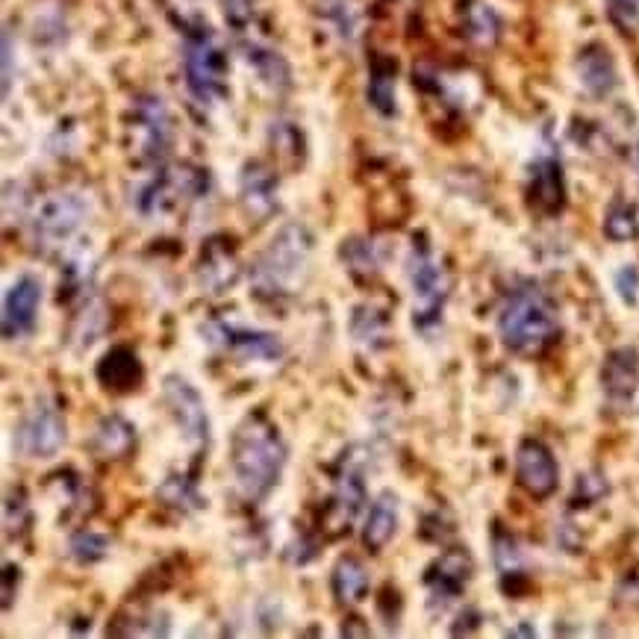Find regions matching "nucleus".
Returning a JSON list of instances; mask_svg holds the SVG:
<instances>
[{
    "mask_svg": "<svg viewBox=\"0 0 639 639\" xmlns=\"http://www.w3.org/2000/svg\"><path fill=\"white\" fill-rule=\"evenodd\" d=\"M290 463L286 440L262 410L248 413L230 442V471L242 501L260 504L278 490L283 469Z\"/></svg>",
    "mask_w": 639,
    "mask_h": 639,
    "instance_id": "nucleus-1",
    "label": "nucleus"
},
{
    "mask_svg": "<svg viewBox=\"0 0 639 639\" xmlns=\"http://www.w3.org/2000/svg\"><path fill=\"white\" fill-rule=\"evenodd\" d=\"M499 336L519 357H537L560 336V312L549 292L533 280H521L499 307Z\"/></svg>",
    "mask_w": 639,
    "mask_h": 639,
    "instance_id": "nucleus-2",
    "label": "nucleus"
},
{
    "mask_svg": "<svg viewBox=\"0 0 639 639\" xmlns=\"http://www.w3.org/2000/svg\"><path fill=\"white\" fill-rule=\"evenodd\" d=\"M312 257V236L304 224H286L278 230V236L262 250L254 269H250V286L260 298H286L300 290L307 280Z\"/></svg>",
    "mask_w": 639,
    "mask_h": 639,
    "instance_id": "nucleus-3",
    "label": "nucleus"
},
{
    "mask_svg": "<svg viewBox=\"0 0 639 639\" xmlns=\"http://www.w3.org/2000/svg\"><path fill=\"white\" fill-rule=\"evenodd\" d=\"M407 280H410L413 290V324L421 333H433L440 328L442 310L448 300V278H445L440 260L433 257L428 242L413 239Z\"/></svg>",
    "mask_w": 639,
    "mask_h": 639,
    "instance_id": "nucleus-4",
    "label": "nucleus"
},
{
    "mask_svg": "<svg viewBox=\"0 0 639 639\" xmlns=\"http://www.w3.org/2000/svg\"><path fill=\"white\" fill-rule=\"evenodd\" d=\"M186 86L200 103H216L228 95V60L210 30L189 33L183 48Z\"/></svg>",
    "mask_w": 639,
    "mask_h": 639,
    "instance_id": "nucleus-5",
    "label": "nucleus"
},
{
    "mask_svg": "<svg viewBox=\"0 0 639 639\" xmlns=\"http://www.w3.org/2000/svg\"><path fill=\"white\" fill-rule=\"evenodd\" d=\"M15 451L27 459H50L65 445V416L50 398H39L15 425Z\"/></svg>",
    "mask_w": 639,
    "mask_h": 639,
    "instance_id": "nucleus-6",
    "label": "nucleus"
},
{
    "mask_svg": "<svg viewBox=\"0 0 639 639\" xmlns=\"http://www.w3.org/2000/svg\"><path fill=\"white\" fill-rule=\"evenodd\" d=\"M162 401H165L177 430L183 433V440L189 442L198 454L210 448V413H207V404L200 398V392L192 386L189 380L181 378V374H165V380H162Z\"/></svg>",
    "mask_w": 639,
    "mask_h": 639,
    "instance_id": "nucleus-7",
    "label": "nucleus"
},
{
    "mask_svg": "<svg viewBox=\"0 0 639 639\" xmlns=\"http://www.w3.org/2000/svg\"><path fill=\"white\" fill-rule=\"evenodd\" d=\"M357 448H348V454H342L340 475L333 483V495H330L328 507H324V521L333 533H345V530L357 521V516L369 501V490H366V457H354Z\"/></svg>",
    "mask_w": 639,
    "mask_h": 639,
    "instance_id": "nucleus-8",
    "label": "nucleus"
},
{
    "mask_svg": "<svg viewBox=\"0 0 639 639\" xmlns=\"http://www.w3.org/2000/svg\"><path fill=\"white\" fill-rule=\"evenodd\" d=\"M210 345L221 348L230 357H239L245 362H274L283 357V342L278 333L248 324H233V321H210L200 330Z\"/></svg>",
    "mask_w": 639,
    "mask_h": 639,
    "instance_id": "nucleus-9",
    "label": "nucleus"
},
{
    "mask_svg": "<svg viewBox=\"0 0 639 639\" xmlns=\"http://www.w3.org/2000/svg\"><path fill=\"white\" fill-rule=\"evenodd\" d=\"M86 216H89V200L83 198L81 192H53L41 200L39 210L33 216L36 242H45V245L69 242L81 230Z\"/></svg>",
    "mask_w": 639,
    "mask_h": 639,
    "instance_id": "nucleus-10",
    "label": "nucleus"
},
{
    "mask_svg": "<svg viewBox=\"0 0 639 639\" xmlns=\"http://www.w3.org/2000/svg\"><path fill=\"white\" fill-rule=\"evenodd\" d=\"M516 480L533 501L551 499L560 487V466L554 451L542 440H521L516 448Z\"/></svg>",
    "mask_w": 639,
    "mask_h": 639,
    "instance_id": "nucleus-11",
    "label": "nucleus"
},
{
    "mask_svg": "<svg viewBox=\"0 0 639 639\" xmlns=\"http://www.w3.org/2000/svg\"><path fill=\"white\" fill-rule=\"evenodd\" d=\"M45 286L36 274H19L3 298V340L15 342L30 336L39 321Z\"/></svg>",
    "mask_w": 639,
    "mask_h": 639,
    "instance_id": "nucleus-12",
    "label": "nucleus"
},
{
    "mask_svg": "<svg viewBox=\"0 0 639 639\" xmlns=\"http://www.w3.org/2000/svg\"><path fill=\"white\" fill-rule=\"evenodd\" d=\"M471 572V554L466 549H448L442 551L440 557L433 560L425 572V587H428L430 604H448V601L459 599L466 587H469Z\"/></svg>",
    "mask_w": 639,
    "mask_h": 639,
    "instance_id": "nucleus-13",
    "label": "nucleus"
},
{
    "mask_svg": "<svg viewBox=\"0 0 639 639\" xmlns=\"http://www.w3.org/2000/svg\"><path fill=\"white\" fill-rule=\"evenodd\" d=\"M639 390V351L634 345L613 348L601 366V392L613 407H625Z\"/></svg>",
    "mask_w": 639,
    "mask_h": 639,
    "instance_id": "nucleus-14",
    "label": "nucleus"
},
{
    "mask_svg": "<svg viewBox=\"0 0 639 639\" xmlns=\"http://www.w3.org/2000/svg\"><path fill=\"white\" fill-rule=\"evenodd\" d=\"M401 525V504L398 495L392 490H383L378 499L371 501L366 521H362V549L369 554H380L398 533Z\"/></svg>",
    "mask_w": 639,
    "mask_h": 639,
    "instance_id": "nucleus-15",
    "label": "nucleus"
},
{
    "mask_svg": "<svg viewBox=\"0 0 639 639\" xmlns=\"http://www.w3.org/2000/svg\"><path fill=\"white\" fill-rule=\"evenodd\" d=\"M530 204L537 210L554 212L563 210L566 204V183H563V169L557 157H540L530 169Z\"/></svg>",
    "mask_w": 639,
    "mask_h": 639,
    "instance_id": "nucleus-16",
    "label": "nucleus"
},
{
    "mask_svg": "<svg viewBox=\"0 0 639 639\" xmlns=\"http://www.w3.org/2000/svg\"><path fill=\"white\" fill-rule=\"evenodd\" d=\"M145 369H142L136 351L115 345L112 351L103 354V360L98 362V380L103 390L110 392H133L142 386Z\"/></svg>",
    "mask_w": 639,
    "mask_h": 639,
    "instance_id": "nucleus-17",
    "label": "nucleus"
},
{
    "mask_svg": "<svg viewBox=\"0 0 639 639\" xmlns=\"http://www.w3.org/2000/svg\"><path fill=\"white\" fill-rule=\"evenodd\" d=\"M239 195L245 210L254 219H266L278 207V181H274V174L269 169H262L260 162H250L242 171Z\"/></svg>",
    "mask_w": 639,
    "mask_h": 639,
    "instance_id": "nucleus-18",
    "label": "nucleus"
},
{
    "mask_svg": "<svg viewBox=\"0 0 639 639\" xmlns=\"http://www.w3.org/2000/svg\"><path fill=\"white\" fill-rule=\"evenodd\" d=\"M136 115H139L142 124V150H145V157L160 160L171 145V121L165 103L160 98L142 100Z\"/></svg>",
    "mask_w": 639,
    "mask_h": 639,
    "instance_id": "nucleus-19",
    "label": "nucleus"
},
{
    "mask_svg": "<svg viewBox=\"0 0 639 639\" xmlns=\"http://www.w3.org/2000/svg\"><path fill=\"white\" fill-rule=\"evenodd\" d=\"M136 445V428L131 421L112 413V416H103L98 421V428L91 433V451L98 454L100 459H121L127 457Z\"/></svg>",
    "mask_w": 639,
    "mask_h": 639,
    "instance_id": "nucleus-20",
    "label": "nucleus"
},
{
    "mask_svg": "<svg viewBox=\"0 0 639 639\" xmlns=\"http://www.w3.org/2000/svg\"><path fill=\"white\" fill-rule=\"evenodd\" d=\"M578 77L592 98H607L610 91L616 89V83H619L616 65H613L610 53L601 45H590V48L580 53Z\"/></svg>",
    "mask_w": 639,
    "mask_h": 639,
    "instance_id": "nucleus-21",
    "label": "nucleus"
},
{
    "mask_svg": "<svg viewBox=\"0 0 639 639\" xmlns=\"http://www.w3.org/2000/svg\"><path fill=\"white\" fill-rule=\"evenodd\" d=\"M198 278L204 290H230V286L236 283V278H239V262L233 257V250L219 245V242H210V245L204 248V254H200Z\"/></svg>",
    "mask_w": 639,
    "mask_h": 639,
    "instance_id": "nucleus-22",
    "label": "nucleus"
},
{
    "mask_svg": "<svg viewBox=\"0 0 639 639\" xmlns=\"http://www.w3.org/2000/svg\"><path fill=\"white\" fill-rule=\"evenodd\" d=\"M369 572L357 557H340L330 572V590L340 604H357L369 595Z\"/></svg>",
    "mask_w": 639,
    "mask_h": 639,
    "instance_id": "nucleus-23",
    "label": "nucleus"
},
{
    "mask_svg": "<svg viewBox=\"0 0 639 639\" xmlns=\"http://www.w3.org/2000/svg\"><path fill=\"white\" fill-rule=\"evenodd\" d=\"M351 336L357 345L378 351L390 340V316L378 304H360L351 312Z\"/></svg>",
    "mask_w": 639,
    "mask_h": 639,
    "instance_id": "nucleus-24",
    "label": "nucleus"
},
{
    "mask_svg": "<svg viewBox=\"0 0 639 639\" xmlns=\"http://www.w3.org/2000/svg\"><path fill=\"white\" fill-rule=\"evenodd\" d=\"M463 21H466V36L480 48H490V45L499 41L501 21L495 10L487 7L483 0H469V7L463 12Z\"/></svg>",
    "mask_w": 639,
    "mask_h": 639,
    "instance_id": "nucleus-25",
    "label": "nucleus"
},
{
    "mask_svg": "<svg viewBox=\"0 0 639 639\" xmlns=\"http://www.w3.org/2000/svg\"><path fill=\"white\" fill-rule=\"evenodd\" d=\"M340 257L345 262V269L354 274V278L369 280L378 274L380 262L378 254H374V245L369 239H362V236H351V239L342 242Z\"/></svg>",
    "mask_w": 639,
    "mask_h": 639,
    "instance_id": "nucleus-26",
    "label": "nucleus"
},
{
    "mask_svg": "<svg viewBox=\"0 0 639 639\" xmlns=\"http://www.w3.org/2000/svg\"><path fill=\"white\" fill-rule=\"evenodd\" d=\"M110 537H103L98 530H77L69 540V557L77 563V566H95L100 560L110 554Z\"/></svg>",
    "mask_w": 639,
    "mask_h": 639,
    "instance_id": "nucleus-27",
    "label": "nucleus"
},
{
    "mask_svg": "<svg viewBox=\"0 0 639 639\" xmlns=\"http://www.w3.org/2000/svg\"><path fill=\"white\" fill-rule=\"evenodd\" d=\"M604 236L613 242H630L639 236L637 207H630L628 200H613L604 216Z\"/></svg>",
    "mask_w": 639,
    "mask_h": 639,
    "instance_id": "nucleus-28",
    "label": "nucleus"
},
{
    "mask_svg": "<svg viewBox=\"0 0 639 639\" xmlns=\"http://www.w3.org/2000/svg\"><path fill=\"white\" fill-rule=\"evenodd\" d=\"M492 560H495V569H499L501 580L519 578L521 575L519 542L504 528H495V533H492Z\"/></svg>",
    "mask_w": 639,
    "mask_h": 639,
    "instance_id": "nucleus-29",
    "label": "nucleus"
},
{
    "mask_svg": "<svg viewBox=\"0 0 639 639\" xmlns=\"http://www.w3.org/2000/svg\"><path fill=\"white\" fill-rule=\"evenodd\" d=\"M157 495H160L162 504H169V507H177V509L200 507L198 487H195V480H192L189 475H169V478L160 483Z\"/></svg>",
    "mask_w": 639,
    "mask_h": 639,
    "instance_id": "nucleus-30",
    "label": "nucleus"
},
{
    "mask_svg": "<svg viewBox=\"0 0 639 639\" xmlns=\"http://www.w3.org/2000/svg\"><path fill=\"white\" fill-rule=\"evenodd\" d=\"M245 60H248V65H254V71H257L269 86H280V83L290 81V69H286V62L280 60L274 50L257 48V45H254V48L245 50Z\"/></svg>",
    "mask_w": 639,
    "mask_h": 639,
    "instance_id": "nucleus-31",
    "label": "nucleus"
},
{
    "mask_svg": "<svg viewBox=\"0 0 639 639\" xmlns=\"http://www.w3.org/2000/svg\"><path fill=\"white\" fill-rule=\"evenodd\" d=\"M369 100L374 110L392 115L395 112V77L386 71H374L369 83Z\"/></svg>",
    "mask_w": 639,
    "mask_h": 639,
    "instance_id": "nucleus-32",
    "label": "nucleus"
},
{
    "mask_svg": "<svg viewBox=\"0 0 639 639\" xmlns=\"http://www.w3.org/2000/svg\"><path fill=\"white\" fill-rule=\"evenodd\" d=\"M604 495H607V480L601 478L599 471H590V475H580L578 478L572 504H575V507H592V504L604 499Z\"/></svg>",
    "mask_w": 639,
    "mask_h": 639,
    "instance_id": "nucleus-33",
    "label": "nucleus"
},
{
    "mask_svg": "<svg viewBox=\"0 0 639 639\" xmlns=\"http://www.w3.org/2000/svg\"><path fill=\"white\" fill-rule=\"evenodd\" d=\"M610 19L619 24L622 30H637L639 24V0H607Z\"/></svg>",
    "mask_w": 639,
    "mask_h": 639,
    "instance_id": "nucleus-34",
    "label": "nucleus"
},
{
    "mask_svg": "<svg viewBox=\"0 0 639 639\" xmlns=\"http://www.w3.org/2000/svg\"><path fill=\"white\" fill-rule=\"evenodd\" d=\"M613 283H616V292H619V298L628 304V307H634L639 300V269L637 266H622L619 271H616V278H613Z\"/></svg>",
    "mask_w": 639,
    "mask_h": 639,
    "instance_id": "nucleus-35",
    "label": "nucleus"
},
{
    "mask_svg": "<svg viewBox=\"0 0 639 639\" xmlns=\"http://www.w3.org/2000/svg\"><path fill=\"white\" fill-rule=\"evenodd\" d=\"M224 3V15H228L236 27H242V21L250 15V0H221Z\"/></svg>",
    "mask_w": 639,
    "mask_h": 639,
    "instance_id": "nucleus-36",
    "label": "nucleus"
},
{
    "mask_svg": "<svg viewBox=\"0 0 639 639\" xmlns=\"http://www.w3.org/2000/svg\"><path fill=\"white\" fill-rule=\"evenodd\" d=\"M12 89V36L3 33V95Z\"/></svg>",
    "mask_w": 639,
    "mask_h": 639,
    "instance_id": "nucleus-37",
    "label": "nucleus"
},
{
    "mask_svg": "<svg viewBox=\"0 0 639 639\" xmlns=\"http://www.w3.org/2000/svg\"><path fill=\"white\" fill-rule=\"evenodd\" d=\"M362 619H357V616H351V619H345V625H342V637H369V625H360Z\"/></svg>",
    "mask_w": 639,
    "mask_h": 639,
    "instance_id": "nucleus-38",
    "label": "nucleus"
},
{
    "mask_svg": "<svg viewBox=\"0 0 639 639\" xmlns=\"http://www.w3.org/2000/svg\"><path fill=\"white\" fill-rule=\"evenodd\" d=\"M537 630L533 628H516V630H509V637H533Z\"/></svg>",
    "mask_w": 639,
    "mask_h": 639,
    "instance_id": "nucleus-39",
    "label": "nucleus"
}]
</instances>
